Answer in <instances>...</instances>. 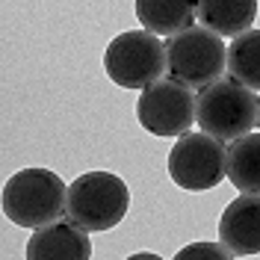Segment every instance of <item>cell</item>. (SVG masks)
<instances>
[{
    "instance_id": "3",
    "label": "cell",
    "mask_w": 260,
    "mask_h": 260,
    "mask_svg": "<svg viewBox=\"0 0 260 260\" xmlns=\"http://www.w3.org/2000/svg\"><path fill=\"white\" fill-rule=\"evenodd\" d=\"M166 62L169 77L201 89L228 71V48L216 30L192 24L166 39Z\"/></svg>"
},
{
    "instance_id": "14",
    "label": "cell",
    "mask_w": 260,
    "mask_h": 260,
    "mask_svg": "<svg viewBox=\"0 0 260 260\" xmlns=\"http://www.w3.org/2000/svg\"><path fill=\"white\" fill-rule=\"evenodd\" d=\"M228 257H234V254L222 240L219 243H189L175 254V260H228Z\"/></svg>"
},
{
    "instance_id": "5",
    "label": "cell",
    "mask_w": 260,
    "mask_h": 260,
    "mask_svg": "<svg viewBox=\"0 0 260 260\" xmlns=\"http://www.w3.org/2000/svg\"><path fill=\"white\" fill-rule=\"evenodd\" d=\"M107 77L121 89H145L169 71L166 45L151 30L118 32L104 50Z\"/></svg>"
},
{
    "instance_id": "2",
    "label": "cell",
    "mask_w": 260,
    "mask_h": 260,
    "mask_svg": "<svg viewBox=\"0 0 260 260\" xmlns=\"http://www.w3.org/2000/svg\"><path fill=\"white\" fill-rule=\"evenodd\" d=\"M257 98L237 77H219L198 89L195 98V121L204 133L222 142H234L257 124Z\"/></svg>"
},
{
    "instance_id": "13",
    "label": "cell",
    "mask_w": 260,
    "mask_h": 260,
    "mask_svg": "<svg viewBox=\"0 0 260 260\" xmlns=\"http://www.w3.org/2000/svg\"><path fill=\"white\" fill-rule=\"evenodd\" d=\"M228 74L260 92V30H245L234 36L228 48Z\"/></svg>"
},
{
    "instance_id": "11",
    "label": "cell",
    "mask_w": 260,
    "mask_h": 260,
    "mask_svg": "<svg viewBox=\"0 0 260 260\" xmlns=\"http://www.w3.org/2000/svg\"><path fill=\"white\" fill-rule=\"evenodd\" d=\"M195 15H198V24L234 39L251 30L257 18V0H198Z\"/></svg>"
},
{
    "instance_id": "6",
    "label": "cell",
    "mask_w": 260,
    "mask_h": 260,
    "mask_svg": "<svg viewBox=\"0 0 260 260\" xmlns=\"http://www.w3.org/2000/svg\"><path fill=\"white\" fill-rule=\"evenodd\" d=\"M169 175L180 189L204 192L228 178V148L210 133H183L169 151Z\"/></svg>"
},
{
    "instance_id": "8",
    "label": "cell",
    "mask_w": 260,
    "mask_h": 260,
    "mask_svg": "<svg viewBox=\"0 0 260 260\" xmlns=\"http://www.w3.org/2000/svg\"><path fill=\"white\" fill-rule=\"evenodd\" d=\"M219 240L234 257L260 254V192H240L219 219Z\"/></svg>"
},
{
    "instance_id": "4",
    "label": "cell",
    "mask_w": 260,
    "mask_h": 260,
    "mask_svg": "<svg viewBox=\"0 0 260 260\" xmlns=\"http://www.w3.org/2000/svg\"><path fill=\"white\" fill-rule=\"evenodd\" d=\"M127 207L130 189L113 172H86L68 186V219L89 234L115 228L127 216Z\"/></svg>"
},
{
    "instance_id": "15",
    "label": "cell",
    "mask_w": 260,
    "mask_h": 260,
    "mask_svg": "<svg viewBox=\"0 0 260 260\" xmlns=\"http://www.w3.org/2000/svg\"><path fill=\"white\" fill-rule=\"evenodd\" d=\"M257 124H260V104H257Z\"/></svg>"
},
{
    "instance_id": "7",
    "label": "cell",
    "mask_w": 260,
    "mask_h": 260,
    "mask_svg": "<svg viewBox=\"0 0 260 260\" xmlns=\"http://www.w3.org/2000/svg\"><path fill=\"white\" fill-rule=\"evenodd\" d=\"M195 98L192 86L175 77H160L142 89L136 101V118L154 136H183L195 121Z\"/></svg>"
},
{
    "instance_id": "10",
    "label": "cell",
    "mask_w": 260,
    "mask_h": 260,
    "mask_svg": "<svg viewBox=\"0 0 260 260\" xmlns=\"http://www.w3.org/2000/svg\"><path fill=\"white\" fill-rule=\"evenodd\" d=\"M195 9H198V0H136L139 24L166 39L192 27L198 21Z\"/></svg>"
},
{
    "instance_id": "1",
    "label": "cell",
    "mask_w": 260,
    "mask_h": 260,
    "mask_svg": "<svg viewBox=\"0 0 260 260\" xmlns=\"http://www.w3.org/2000/svg\"><path fill=\"white\" fill-rule=\"evenodd\" d=\"M3 216L18 228H45L68 216V186L50 169H21L3 186Z\"/></svg>"
},
{
    "instance_id": "9",
    "label": "cell",
    "mask_w": 260,
    "mask_h": 260,
    "mask_svg": "<svg viewBox=\"0 0 260 260\" xmlns=\"http://www.w3.org/2000/svg\"><path fill=\"white\" fill-rule=\"evenodd\" d=\"M27 260H89L92 257V240L89 231L80 228L74 219L53 222V225L36 228V234L24 251Z\"/></svg>"
},
{
    "instance_id": "12",
    "label": "cell",
    "mask_w": 260,
    "mask_h": 260,
    "mask_svg": "<svg viewBox=\"0 0 260 260\" xmlns=\"http://www.w3.org/2000/svg\"><path fill=\"white\" fill-rule=\"evenodd\" d=\"M228 180L240 192H260V133H245L231 142Z\"/></svg>"
}]
</instances>
